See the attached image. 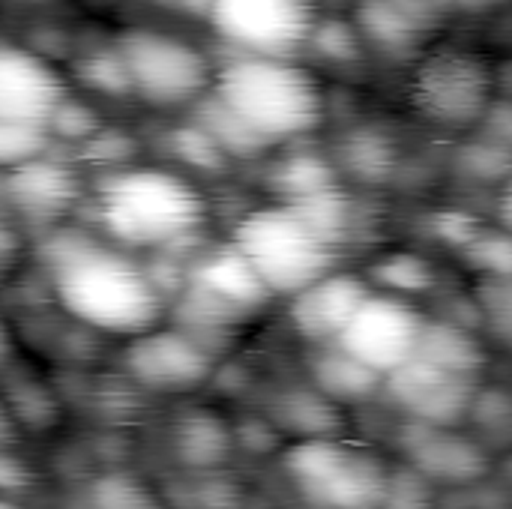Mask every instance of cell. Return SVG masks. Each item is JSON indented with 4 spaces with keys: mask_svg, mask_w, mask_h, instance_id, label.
Listing matches in <instances>:
<instances>
[{
    "mask_svg": "<svg viewBox=\"0 0 512 509\" xmlns=\"http://www.w3.org/2000/svg\"><path fill=\"white\" fill-rule=\"evenodd\" d=\"M51 291L60 309L108 336H141L168 315L159 279L129 252L81 240L51 258Z\"/></svg>",
    "mask_w": 512,
    "mask_h": 509,
    "instance_id": "obj_1",
    "label": "cell"
},
{
    "mask_svg": "<svg viewBox=\"0 0 512 509\" xmlns=\"http://www.w3.org/2000/svg\"><path fill=\"white\" fill-rule=\"evenodd\" d=\"M207 219L204 192L171 168H117L96 189V222L105 240L129 255L177 249L195 240Z\"/></svg>",
    "mask_w": 512,
    "mask_h": 509,
    "instance_id": "obj_2",
    "label": "cell"
},
{
    "mask_svg": "<svg viewBox=\"0 0 512 509\" xmlns=\"http://www.w3.org/2000/svg\"><path fill=\"white\" fill-rule=\"evenodd\" d=\"M210 99L255 144L303 138L327 114L324 84L297 57L237 54L216 66Z\"/></svg>",
    "mask_w": 512,
    "mask_h": 509,
    "instance_id": "obj_3",
    "label": "cell"
},
{
    "mask_svg": "<svg viewBox=\"0 0 512 509\" xmlns=\"http://www.w3.org/2000/svg\"><path fill=\"white\" fill-rule=\"evenodd\" d=\"M270 297H294L339 267V249L288 201L246 210L228 240Z\"/></svg>",
    "mask_w": 512,
    "mask_h": 509,
    "instance_id": "obj_4",
    "label": "cell"
},
{
    "mask_svg": "<svg viewBox=\"0 0 512 509\" xmlns=\"http://www.w3.org/2000/svg\"><path fill=\"white\" fill-rule=\"evenodd\" d=\"M282 468L291 486L318 509H384L393 486V471L375 450L339 435L294 441Z\"/></svg>",
    "mask_w": 512,
    "mask_h": 509,
    "instance_id": "obj_5",
    "label": "cell"
},
{
    "mask_svg": "<svg viewBox=\"0 0 512 509\" xmlns=\"http://www.w3.org/2000/svg\"><path fill=\"white\" fill-rule=\"evenodd\" d=\"M270 300V291L243 255L231 243L216 246L192 261L180 288L174 327L186 330L207 351H213V339L246 327Z\"/></svg>",
    "mask_w": 512,
    "mask_h": 509,
    "instance_id": "obj_6",
    "label": "cell"
},
{
    "mask_svg": "<svg viewBox=\"0 0 512 509\" xmlns=\"http://www.w3.org/2000/svg\"><path fill=\"white\" fill-rule=\"evenodd\" d=\"M117 57L123 63L126 87L153 108H183L210 96L216 66L186 36L135 27L120 36Z\"/></svg>",
    "mask_w": 512,
    "mask_h": 509,
    "instance_id": "obj_7",
    "label": "cell"
},
{
    "mask_svg": "<svg viewBox=\"0 0 512 509\" xmlns=\"http://www.w3.org/2000/svg\"><path fill=\"white\" fill-rule=\"evenodd\" d=\"M495 87V69L483 54L441 45L414 69L411 102L420 117L441 129H468L492 111Z\"/></svg>",
    "mask_w": 512,
    "mask_h": 509,
    "instance_id": "obj_8",
    "label": "cell"
},
{
    "mask_svg": "<svg viewBox=\"0 0 512 509\" xmlns=\"http://www.w3.org/2000/svg\"><path fill=\"white\" fill-rule=\"evenodd\" d=\"M213 30L255 57H297L318 27L312 0H207Z\"/></svg>",
    "mask_w": 512,
    "mask_h": 509,
    "instance_id": "obj_9",
    "label": "cell"
},
{
    "mask_svg": "<svg viewBox=\"0 0 512 509\" xmlns=\"http://www.w3.org/2000/svg\"><path fill=\"white\" fill-rule=\"evenodd\" d=\"M423 327L426 315L417 309V303L372 288L333 345L369 366L375 375L387 378L414 357Z\"/></svg>",
    "mask_w": 512,
    "mask_h": 509,
    "instance_id": "obj_10",
    "label": "cell"
},
{
    "mask_svg": "<svg viewBox=\"0 0 512 509\" xmlns=\"http://www.w3.org/2000/svg\"><path fill=\"white\" fill-rule=\"evenodd\" d=\"M66 81L39 51L0 39V123L48 132L66 102Z\"/></svg>",
    "mask_w": 512,
    "mask_h": 509,
    "instance_id": "obj_11",
    "label": "cell"
},
{
    "mask_svg": "<svg viewBox=\"0 0 512 509\" xmlns=\"http://www.w3.org/2000/svg\"><path fill=\"white\" fill-rule=\"evenodd\" d=\"M216 357L180 327H153L126 348L132 381L153 393H192L213 378Z\"/></svg>",
    "mask_w": 512,
    "mask_h": 509,
    "instance_id": "obj_12",
    "label": "cell"
},
{
    "mask_svg": "<svg viewBox=\"0 0 512 509\" xmlns=\"http://www.w3.org/2000/svg\"><path fill=\"white\" fill-rule=\"evenodd\" d=\"M393 402L408 414V420L432 426H459L471 417L474 396L480 393L474 378L453 375L432 363L411 357L402 369L384 378Z\"/></svg>",
    "mask_w": 512,
    "mask_h": 509,
    "instance_id": "obj_13",
    "label": "cell"
},
{
    "mask_svg": "<svg viewBox=\"0 0 512 509\" xmlns=\"http://www.w3.org/2000/svg\"><path fill=\"white\" fill-rule=\"evenodd\" d=\"M399 444L411 468L441 486H474L489 474V453L456 432V426H432L408 420L399 432Z\"/></svg>",
    "mask_w": 512,
    "mask_h": 509,
    "instance_id": "obj_14",
    "label": "cell"
},
{
    "mask_svg": "<svg viewBox=\"0 0 512 509\" xmlns=\"http://www.w3.org/2000/svg\"><path fill=\"white\" fill-rule=\"evenodd\" d=\"M372 294L369 276L351 270H330L294 297H288V321L297 336L312 345H333L348 327L351 315Z\"/></svg>",
    "mask_w": 512,
    "mask_h": 509,
    "instance_id": "obj_15",
    "label": "cell"
},
{
    "mask_svg": "<svg viewBox=\"0 0 512 509\" xmlns=\"http://www.w3.org/2000/svg\"><path fill=\"white\" fill-rule=\"evenodd\" d=\"M9 192L21 210L33 216H54L75 201V177L66 165L36 156L9 168Z\"/></svg>",
    "mask_w": 512,
    "mask_h": 509,
    "instance_id": "obj_16",
    "label": "cell"
},
{
    "mask_svg": "<svg viewBox=\"0 0 512 509\" xmlns=\"http://www.w3.org/2000/svg\"><path fill=\"white\" fill-rule=\"evenodd\" d=\"M312 384L321 396H327L336 405H357L369 402L384 390V378L375 375L369 366L354 360L336 345H321L315 357L309 360Z\"/></svg>",
    "mask_w": 512,
    "mask_h": 509,
    "instance_id": "obj_17",
    "label": "cell"
},
{
    "mask_svg": "<svg viewBox=\"0 0 512 509\" xmlns=\"http://www.w3.org/2000/svg\"><path fill=\"white\" fill-rule=\"evenodd\" d=\"M414 357L423 363H432L438 369H447L453 375L474 378V381L486 369V348L480 345V339L471 330H465L462 324H450V321L426 318V327H423Z\"/></svg>",
    "mask_w": 512,
    "mask_h": 509,
    "instance_id": "obj_18",
    "label": "cell"
},
{
    "mask_svg": "<svg viewBox=\"0 0 512 509\" xmlns=\"http://www.w3.org/2000/svg\"><path fill=\"white\" fill-rule=\"evenodd\" d=\"M234 447V435L228 426L210 411L186 414L174 429V450L177 459L192 471H213L219 468Z\"/></svg>",
    "mask_w": 512,
    "mask_h": 509,
    "instance_id": "obj_19",
    "label": "cell"
},
{
    "mask_svg": "<svg viewBox=\"0 0 512 509\" xmlns=\"http://www.w3.org/2000/svg\"><path fill=\"white\" fill-rule=\"evenodd\" d=\"M273 420L294 432L297 441H306V438H330V435H339V405L330 402L327 396H321L315 387L312 390H291L285 393L276 408H273Z\"/></svg>",
    "mask_w": 512,
    "mask_h": 509,
    "instance_id": "obj_20",
    "label": "cell"
},
{
    "mask_svg": "<svg viewBox=\"0 0 512 509\" xmlns=\"http://www.w3.org/2000/svg\"><path fill=\"white\" fill-rule=\"evenodd\" d=\"M366 33L384 48H411L420 33V15L405 0H369L363 9Z\"/></svg>",
    "mask_w": 512,
    "mask_h": 509,
    "instance_id": "obj_21",
    "label": "cell"
},
{
    "mask_svg": "<svg viewBox=\"0 0 512 509\" xmlns=\"http://www.w3.org/2000/svg\"><path fill=\"white\" fill-rule=\"evenodd\" d=\"M90 509H165L156 492L132 474H105L90 489Z\"/></svg>",
    "mask_w": 512,
    "mask_h": 509,
    "instance_id": "obj_22",
    "label": "cell"
},
{
    "mask_svg": "<svg viewBox=\"0 0 512 509\" xmlns=\"http://www.w3.org/2000/svg\"><path fill=\"white\" fill-rule=\"evenodd\" d=\"M372 276H375V282H381L378 291H390V294H399V297L426 291V288H432V282H435L432 267H429L423 258L408 255V252L384 255V258L375 264Z\"/></svg>",
    "mask_w": 512,
    "mask_h": 509,
    "instance_id": "obj_23",
    "label": "cell"
},
{
    "mask_svg": "<svg viewBox=\"0 0 512 509\" xmlns=\"http://www.w3.org/2000/svg\"><path fill=\"white\" fill-rule=\"evenodd\" d=\"M18 438V420L9 408V402L0 396V453H6Z\"/></svg>",
    "mask_w": 512,
    "mask_h": 509,
    "instance_id": "obj_24",
    "label": "cell"
},
{
    "mask_svg": "<svg viewBox=\"0 0 512 509\" xmlns=\"http://www.w3.org/2000/svg\"><path fill=\"white\" fill-rule=\"evenodd\" d=\"M9 354H12V333H9V324L0 315V366L9 363Z\"/></svg>",
    "mask_w": 512,
    "mask_h": 509,
    "instance_id": "obj_25",
    "label": "cell"
},
{
    "mask_svg": "<svg viewBox=\"0 0 512 509\" xmlns=\"http://www.w3.org/2000/svg\"><path fill=\"white\" fill-rule=\"evenodd\" d=\"M0 509H27V507L15 504V501H9V498H0Z\"/></svg>",
    "mask_w": 512,
    "mask_h": 509,
    "instance_id": "obj_26",
    "label": "cell"
}]
</instances>
